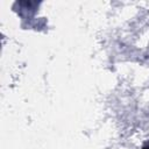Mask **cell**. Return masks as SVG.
I'll return each mask as SVG.
<instances>
[{"mask_svg": "<svg viewBox=\"0 0 149 149\" xmlns=\"http://www.w3.org/2000/svg\"><path fill=\"white\" fill-rule=\"evenodd\" d=\"M143 149H149V147H144V148H143Z\"/></svg>", "mask_w": 149, "mask_h": 149, "instance_id": "6da1fadb", "label": "cell"}]
</instances>
